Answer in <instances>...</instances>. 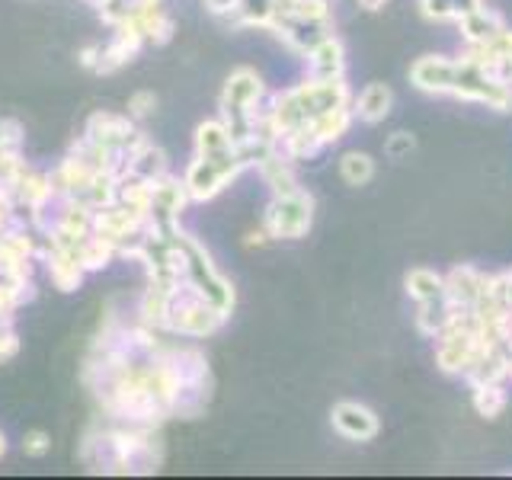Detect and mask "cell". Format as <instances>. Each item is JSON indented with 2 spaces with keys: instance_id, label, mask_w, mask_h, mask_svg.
<instances>
[{
  "instance_id": "cell-18",
  "label": "cell",
  "mask_w": 512,
  "mask_h": 480,
  "mask_svg": "<svg viewBox=\"0 0 512 480\" xmlns=\"http://www.w3.org/2000/svg\"><path fill=\"white\" fill-rule=\"evenodd\" d=\"M269 234H266V228H260V231H250L247 234V247H263V244H269Z\"/></svg>"
},
{
  "instance_id": "cell-13",
  "label": "cell",
  "mask_w": 512,
  "mask_h": 480,
  "mask_svg": "<svg viewBox=\"0 0 512 480\" xmlns=\"http://www.w3.org/2000/svg\"><path fill=\"white\" fill-rule=\"evenodd\" d=\"M413 144H416V138L410 132H394V135H388V141H384V154L400 160V157H407L413 151Z\"/></svg>"
},
{
  "instance_id": "cell-14",
  "label": "cell",
  "mask_w": 512,
  "mask_h": 480,
  "mask_svg": "<svg viewBox=\"0 0 512 480\" xmlns=\"http://www.w3.org/2000/svg\"><path fill=\"white\" fill-rule=\"evenodd\" d=\"M48 448H52V439H48V432H42V429L26 432V439H23V452H26L29 458H42V455H48Z\"/></svg>"
},
{
  "instance_id": "cell-7",
  "label": "cell",
  "mask_w": 512,
  "mask_h": 480,
  "mask_svg": "<svg viewBox=\"0 0 512 480\" xmlns=\"http://www.w3.org/2000/svg\"><path fill=\"white\" fill-rule=\"evenodd\" d=\"M391 106H394V93L388 84H368L356 100H352V112H356V119H362L365 125H378L391 116Z\"/></svg>"
},
{
  "instance_id": "cell-10",
  "label": "cell",
  "mask_w": 512,
  "mask_h": 480,
  "mask_svg": "<svg viewBox=\"0 0 512 480\" xmlns=\"http://www.w3.org/2000/svg\"><path fill=\"white\" fill-rule=\"evenodd\" d=\"M474 410L484 416V420H496L506 404H509V394L503 388V381H493V384H474V397H471Z\"/></svg>"
},
{
  "instance_id": "cell-12",
  "label": "cell",
  "mask_w": 512,
  "mask_h": 480,
  "mask_svg": "<svg viewBox=\"0 0 512 480\" xmlns=\"http://www.w3.org/2000/svg\"><path fill=\"white\" fill-rule=\"evenodd\" d=\"M420 13L432 23H455V0H420Z\"/></svg>"
},
{
  "instance_id": "cell-2",
  "label": "cell",
  "mask_w": 512,
  "mask_h": 480,
  "mask_svg": "<svg viewBox=\"0 0 512 480\" xmlns=\"http://www.w3.org/2000/svg\"><path fill=\"white\" fill-rule=\"evenodd\" d=\"M247 164L240 160V154H228V157H196V164L189 167V176H186V192L189 199L196 202H208L215 199L218 192L228 186L234 176L244 170Z\"/></svg>"
},
{
  "instance_id": "cell-6",
  "label": "cell",
  "mask_w": 512,
  "mask_h": 480,
  "mask_svg": "<svg viewBox=\"0 0 512 480\" xmlns=\"http://www.w3.org/2000/svg\"><path fill=\"white\" fill-rule=\"evenodd\" d=\"M304 58H308L314 77H343V71H346V52H343L340 39H333L330 32L327 36H320L308 48V55Z\"/></svg>"
},
{
  "instance_id": "cell-19",
  "label": "cell",
  "mask_w": 512,
  "mask_h": 480,
  "mask_svg": "<svg viewBox=\"0 0 512 480\" xmlns=\"http://www.w3.org/2000/svg\"><path fill=\"white\" fill-rule=\"evenodd\" d=\"M384 4H388V0H359V7H362V10H368V13H375V10H381Z\"/></svg>"
},
{
  "instance_id": "cell-17",
  "label": "cell",
  "mask_w": 512,
  "mask_h": 480,
  "mask_svg": "<svg viewBox=\"0 0 512 480\" xmlns=\"http://www.w3.org/2000/svg\"><path fill=\"white\" fill-rule=\"evenodd\" d=\"M480 7H484V0H455V13H458V20H461L464 13H474V10H480ZM458 20H455V23H458Z\"/></svg>"
},
{
  "instance_id": "cell-20",
  "label": "cell",
  "mask_w": 512,
  "mask_h": 480,
  "mask_svg": "<svg viewBox=\"0 0 512 480\" xmlns=\"http://www.w3.org/2000/svg\"><path fill=\"white\" fill-rule=\"evenodd\" d=\"M4 452H7V442H4V436H0V458H4Z\"/></svg>"
},
{
  "instance_id": "cell-15",
  "label": "cell",
  "mask_w": 512,
  "mask_h": 480,
  "mask_svg": "<svg viewBox=\"0 0 512 480\" xmlns=\"http://www.w3.org/2000/svg\"><path fill=\"white\" fill-rule=\"evenodd\" d=\"M154 106H157V96L151 90H138V93H132V100H128V112H132L135 119L151 116Z\"/></svg>"
},
{
  "instance_id": "cell-8",
  "label": "cell",
  "mask_w": 512,
  "mask_h": 480,
  "mask_svg": "<svg viewBox=\"0 0 512 480\" xmlns=\"http://www.w3.org/2000/svg\"><path fill=\"white\" fill-rule=\"evenodd\" d=\"M458 29H461V39L468 45H487L490 39H496L506 29V20L500 13L480 7L474 13H464L458 20Z\"/></svg>"
},
{
  "instance_id": "cell-3",
  "label": "cell",
  "mask_w": 512,
  "mask_h": 480,
  "mask_svg": "<svg viewBox=\"0 0 512 480\" xmlns=\"http://www.w3.org/2000/svg\"><path fill=\"white\" fill-rule=\"evenodd\" d=\"M458 77V58H442V55H423L413 61L410 80L416 90L432 93V96H452Z\"/></svg>"
},
{
  "instance_id": "cell-4",
  "label": "cell",
  "mask_w": 512,
  "mask_h": 480,
  "mask_svg": "<svg viewBox=\"0 0 512 480\" xmlns=\"http://www.w3.org/2000/svg\"><path fill=\"white\" fill-rule=\"evenodd\" d=\"M333 429L349 442H372L378 436V416L359 400H343L333 407Z\"/></svg>"
},
{
  "instance_id": "cell-9",
  "label": "cell",
  "mask_w": 512,
  "mask_h": 480,
  "mask_svg": "<svg viewBox=\"0 0 512 480\" xmlns=\"http://www.w3.org/2000/svg\"><path fill=\"white\" fill-rule=\"evenodd\" d=\"M407 295L416 301V304H426V301H436V298H445V279L439 276V272H432V269H423V266H416L407 272Z\"/></svg>"
},
{
  "instance_id": "cell-16",
  "label": "cell",
  "mask_w": 512,
  "mask_h": 480,
  "mask_svg": "<svg viewBox=\"0 0 512 480\" xmlns=\"http://www.w3.org/2000/svg\"><path fill=\"white\" fill-rule=\"evenodd\" d=\"M16 349H20V340H16V333L7 324H0V359L16 356Z\"/></svg>"
},
{
  "instance_id": "cell-11",
  "label": "cell",
  "mask_w": 512,
  "mask_h": 480,
  "mask_svg": "<svg viewBox=\"0 0 512 480\" xmlns=\"http://www.w3.org/2000/svg\"><path fill=\"white\" fill-rule=\"evenodd\" d=\"M340 176L346 186H368L375 180V160L365 151H346L340 157Z\"/></svg>"
},
{
  "instance_id": "cell-5",
  "label": "cell",
  "mask_w": 512,
  "mask_h": 480,
  "mask_svg": "<svg viewBox=\"0 0 512 480\" xmlns=\"http://www.w3.org/2000/svg\"><path fill=\"white\" fill-rule=\"evenodd\" d=\"M445 279V301L458 304V308H474V304L487 295L490 288V272H480L474 266H455Z\"/></svg>"
},
{
  "instance_id": "cell-1",
  "label": "cell",
  "mask_w": 512,
  "mask_h": 480,
  "mask_svg": "<svg viewBox=\"0 0 512 480\" xmlns=\"http://www.w3.org/2000/svg\"><path fill=\"white\" fill-rule=\"evenodd\" d=\"M314 221V199L304 189L292 192V196H272L263 228L272 240H298L308 234Z\"/></svg>"
}]
</instances>
